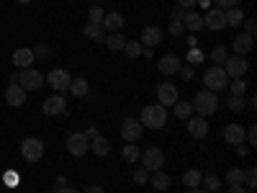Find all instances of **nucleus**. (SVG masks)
<instances>
[{
    "instance_id": "nucleus-16",
    "label": "nucleus",
    "mask_w": 257,
    "mask_h": 193,
    "mask_svg": "<svg viewBox=\"0 0 257 193\" xmlns=\"http://www.w3.org/2000/svg\"><path fill=\"white\" fill-rule=\"evenodd\" d=\"M188 134H190L193 139H203V137L208 134V121L201 119V116H190V119H188Z\"/></svg>"
},
{
    "instance_id": "nucleus-5",
    "label": "nucleus",
    "mask_w": 257,
    "mask_h": 193,
    "mask_svg": "<svg viewBox=\"0 0 257 193\" xmlns=\"http://www.w3.org/2000/svg\"><path fill=\"white\" fill-rule=\"evenodd\" d=\"M142 162H144V170L157 173V170H162V165H165V152L160 147H147L142 152Z\"/></svg>"
},
{
    "instance_id": "nucleus-59",
    "label": "nucleus",
    "mask_w": 257,
    "mask_h": 193,
    "mask_svg": "<svg viewBox=\"0 0 257 193\" xmlns=\"http://www.w3.org/2000/svg\"><path fill=\"white\" fill-rule=\"evenodd\" d=\"M49 193H54V190H49Z\"/></svg>"
},
{
    "instance_id": "nucleus-41",
    "label": "nucleus",
    "mask_w": 257,
    "mask_h": 193,
    "mask_svg": "<svg viewBox=\"0 0 257 193\" xmlns=\"http://www.w3.org/2000/svg\"><path fill=\"white\" fill-rule=\"evenodd\" d=\"M213 3H216V8H221V11H229V8H237L239 0H213Z\"/></svg>"
},
{
    "instance_id": "nucleus-55",
    "label": "nucleus",
    "mask_w": 257,
    "mask_h": 193,
    "mask_svg": "<svg viewBox=\"0 0 257 193\" xmlns=\"http://www.w3.org/2000/svg\"><path fill=\"white\" fill-rule=\"evenodd\" d=\"M85 193H105V190H103L100 185H90V188H88V190H85Z\"/></svg>"
},
{
    "instance_id": "nucleus-49",
    "label": "nucleus",
    "mask_w": 257,
    "mask_h": 193,
    "mask_svg": "<svg viewBox=\"0 0 257 193\" xmlns=\"http://www.w3.org/2000/svg\"><path fill=\"white\" fill-rule=\"evenodd\" d=\"M54 193H80L77 188H72V185H62V188H57Z\"/></svg>"
},
{
    "instance_id": "nucleus-44",
    "label": "nucleus",
    "mask_w": 257,
    "mask_h": 193,
    "mask_svg": "<svg viewBox=\"0 0 257 193\" xmlns=\"http://www.w3.org/2000/svg\"><path fill=\"white\" fill-rule=\"evenodd\" d=\"M180 31H183V21H175V18H173V24H170V34L180 36Z\"/></svg>"
},
{
    "instance_id": "nucleus-43",
    "label": "nucleus",
    "mask_w": 257,
    "mask_h": 193,
    "mask_svg": "<svg viewBox=\"0 0 257 193\" xmlns=\"http://www.w3.org/2000/svg\"><path fill=\"white\" fill-rule=\"evenodd\" d=\"M242 24H244V34L254 36V31H257V24H254V21H252V18H247V21H242Z\"/></svg>"
},
{
    "instance_id": "nucleus-54",
    "label": "nucleus",
    "mask_w": 257,
    "mask_h": 193,
    "mask_svg": "<svg viewBox=\"0 0 257 193\" xmlns=\"http://www.w3.org/2000/svg\"><path fill=\"white\" fill-rule=\"evenodd\" d=\"M183 13H185L183 8H175V11H173V18H175V21H183Z\"/></svg>"
},
{
    "instance_id": "nucleus-18",
    "label": "nucleus",
    "mask_w": 257,
    "mask_h": 193,
    "mask_svg": "<svg viewBox=\"0 0 257 193\" xmlns=\"http://www.w3.org/2000/svg\"><path fill=\"white\" fill-rule=\"evenodd\" d=\"M34 59H36L34 49L21 47V49H16V52H13V64H16V67H21V70H29L31 64H34Z\"/></svg>"
},
{
    "instance_id": "nucleus-2",
    "label": "nucleus",
    "mask_w": 257,
    "mask_h": 193,
    "mask_svg": "<svg viewBox=\"0 0 257 193\" xmlns=\"http://www.w3.org/2000/svg\"><path fill=\"white\" fill-rule=\"evenodd\" d=\"M190 106H193V111H198L201 116H213L216 109H219V98H216V93H211V90H198Z\"/></svg>"
},
{
    "instance_id": "nucleus-1",
    "label": "nucleus",
    "mask_w": 257,
    "mask_h": 193,
    "mask_svg": "<svg viewBox=\"0 0 257 193\" xmlns=\"http://www.w3.org/2000/svg\"><path fill=\"white\" fill-rule=\"evenodd\" d=\"M139 124L147 126V129H162L167 124V111L165 106L160 103H152V106H144V111L139 116Z\"/></svg>"
},
{
    "instance_id": "nucleus-58",
    "label": "nucleus",
    "mask_w": 257,
    "mask_h": 193,
    "mask_svg": "<svg viewBox=\"0 0 257 193\" xmlns=\"http://www.w3.org/2000/svg\"><path fill=\"white\" fill-rule=\"evenodd\" d=\"M196 3H201V6H208V3H211V0H196Z\"/></svg>"
},
{
    "instance_id": "nucleus-19",
    "label": "nucleus",
    "mask_w": 257,
    "mask_h": 193,
    "mask_svg": "<svg viewBox=\"0 0 257 193\" xmlns=\"http://www.w3.org/2000/svg\"><path fill=\"white\" fill-rule=\"evenodd\" d=\"M231 47H234V52H237V54H242V57H244V54H249V52H252V47H254V36H249V34H244V31H242V34L234 36V44H231Z\"/></svg>"
},
{
    "instance_id": "nucleus-57",
    "label": "nucleus",
    "mask_w": 257,
    "mask_h": 193,
    "mask_svg": "<svg viewBox=\"0 0 257 193\" xmlns=\"http://www.w3.org/2000/svg\"><path fill=\"white\" fill-rule=\"evenodd\" d=\"M16 3H18V6H29V3H31V0H16Z\"/></svg>"
},
{
    "instance_id": "nucleus-35",
    "label": "nucleus",
    "mask_w": 257,
    "mask_h": 193,
    "mask_svg": "<svg viewBox=\"0 0 257 193\" xmlns=\"http://www.w3.org/2000/svg\"><path fill=\"white\" fill-rule=\"evenodd\" d=\"M211 59L216 62V67H224V62L229 59V52H226L224 47H216V49L211 52Z\"/></svg>"
},
{
    "instance_id": "nucleus-37",
    "label": "nucleus",
    "mask_w": 257,
    "mask_h": 193,
    "mask_svg": "<svg viewBox=\"0 0 257 193\" xmlns=\"http://www.w3.org/2000/svg\"><path fill=\"white\" fill-rule=\"evenodd\" d=\"M226 106L231 111H242L244 109V95H231V98H226Z\"/></svg>"
},
{
    "instance_id": "nucleus-25",
    "label": "nucleus",
    "mask_w": 257,
    "mask_h": 193,
    "mask_svg": "<svg viewBox=\"0 0 257 193\" xmlns=\"http://www.w3.org/2000/svg\"><path fill=\"white\" fill-rule=\"evenodd\" d=\"M88 90H90L88 80H82V77H72V82H70V93H72L75 98H85V95H88Z\"/></svg>"
},
{
    "instance_id": "nucleus-12",
    "label": "nucleus",
    "mask_w": 257,
    "mask_h": 193,
    "mask_svg": "<svg viewBox=\"0 0 257 193\" xmlns=\"http://www.w3.org/2000/svg\"><path fill=\"white\" fill-rule=\"evenodd\" d=\"M160 41H162V29L160 26H144L142 29V34H139V44L142 47H152L155 49Z\"/></svg>"
},
{
    "instance_id": "nucleus-50",
    "label": "nucleus",
    "mask_w": 257,
    "mask_h": 193,
    "mask_svg": "<svg viewBox=\"0 0 257 193\" xmlns=\"http://www.w3.org/2000/svg\"><path fill=\"white\" fill-rule=\"evenodd\" d=\"M98 134H100V132H98V126H90L88 132H85V137H88V139H95Z\"/></svg>"
},
{
    "instance_id": "nucleus-22",
    "label": "nucleus",
    "mask_w": 257,
    "mask_h": 193,
    "mask_svg": "<svg viewBox=\"0 0 257 193\" xmlns=\"http://www.w3.org/2000/svg\"><path fill=\"white\" fill-rule=\"evenodd\" d=\"M183 26L188 31H201L203 29V16L201 13H193V11H185L183 13Z\"/></svg>"
},
{
    "instance_id": "nucleus-52",
    "label": "nucleus",
    "mask_w": 257,
    "mask_h": 193,
    "mask_svg": "<svg viewBox=\"0 0 257 193\" xmlns=\"http://www.w3.org/2000/svg\"><path fill=\"white\" fill-rule=\"evenodd\" d=\"M226 193H247V188H242V185H229Z\"/></svg>"
},
{
    "instance_id": "nucleus-10",
    "label": "nucleus",
    "mask_w": 257,
    "mask_h": 193,
    "mask_svg": "<svg viewBox=\"0 0 257 193\" xmlns=\"http://www.w3.org/2000/svg\"><path fill=\"white\" fill-rule=\"evenodd\" d=\"M142 124H139V119H123L121 121V137L126 139V142H137V139H142Z\"/></svg>"
},
{
    "instance_id": "nucleus-9",
    "label": "nucleus",
    "mask_w": 257,
    "mask_h": 193,
    "mask_svg": "<svg viewBox=\"0 0 257 193\" xmlns=\"http://www.w3.org/2000/svg\"><path fill=\"white\" fill-rule=\"evenodd\" d=\"M88 149H90V139L85 137V134H72V137H67V152H70L72 157L88 155Z\"/></svg>"
},
{
    "instance_id": "nucleus-42",
    "label": "nucleus",
    "mask_w": 257,
    "mask_h": 193,
    "mask_svg": "<svg viewBox=\"0 0 257 193\" xmlns=\"http://www.w3.org/2000/svg\"><path fill=\"white\" fill-rule=\"evenodd\" d=\"M134 180L139 183V185H144V183H149V170H137V173H134Z\"/></svg>"
},
{
    "instance_id": "nucleus-15",
    "label": "nucleus",
    "mask_w": 257,
    "mask_h": 193,
    "mask_svg": "<svg viewBox=\"0 0 257 193\" xmlns=\"http://www.w3.org/2000/svg\"><path fill=\"white\" fill-rule=\"evenodd\" d=\"M6 103L11 106V109H21V106L26 103V90L21 88V85H8V90H6Z\"/></svg>"
},
{
    "instance_id": "nucleus-17",
    "label": "nucleus",
    "mask_w": 257,
    "mask_h": 193,
    "mask_svg": "<svg viewBox=\"0 0 257 193\" xmlns=\"http://www.w3.org/2000/svg\"><path fill=\"white\" fill-rule=\"evenodd\" d=\"M157 98H160V106H175L178 103V88L170 82H162L157 88Z\"/></svg>"
},
{
    "instance_id": "nucleus-11",
    "label": "nucleus",
    "mask_w": 257,
    "mask_h": 193,
    "mask_svg": "<svg viewBox=\"0 0 257 193\" xmlns=\"http://www.w3.org/2000/svg\"><path fill=\"white\" fill-rule=\"evenodd\" d=\"M41 109H44L47 116H62V114H67V101L62 98V93H54L52 98L44 101V106H41Z\"/></svg>"
},
{
    "instance_id": "nucleus-31",
    "label": "nucleus",
    "mask_w": 257,
    "mask_h": 193,
    "mask_svg": "<svg viewBox=\"0 0 257 193\" xmlns=\"http://www.w3.org/2000/svg\"><path fill=\"white\" fill-rule=\"evenodd\" d=\"M201 180H203V178H201L198 170H188V173L183 175V183H185L188 188H198V185H201Z\"/></svg>"
},
{
    "instance_id": "nucleus-20",
    "label": "nucleus",
    "mask_w": 257,
    "mask_h": 193,
    "mask_svg": "<svg viewBox=\"0 0 257 193\" xmlns=\"http://www.w3.org/2000/svg\"><path fill=\"white\" fill-rule=\"evenodd\" d=\"M178 70H180V57L178 54L160 57V72L162 75H178Z\"/></svg>"
},
{
    "instance_id": "nucleus-51",
    "label": "nucleus",
    "mask_w": 257,
    "mask_h": 193,
    "mask_svg": "<svg viewBox=\"0 0 257 193\" xmlns=\"http://www.w3.org/2000/svg\"><path fill=\"white\" fill-rule=\"evenodd\" d=\"M237 155H239V157H247V155H249V149H247L244 144H237Z\"/></svg>"
},
{
    "instance_id": "nucleus-21",
    "label": "nucleus",
    "mask_w": 257,
    "mask_h": 193,
    "mask_svg": "<svg viewBox=\"0 0 257 193\" xmlns=\"http://www.w3.org/2000/svg\"><path fill=\"white\" fill-rule=\"evenodd\" d=\"M100 26H103L105 31H121V29H123V16H121L118 11H113V13H105Z\"/></svg>"
},
{
    "instance_id": "nucleus-3",
    "label": "nucleus",
    "mask_w": 257,
    "mask_h": 193,
    "mask_svg": "<svg viewBox=\"0 0 257 193\" xmlns=\"http://www.w3.org/2000/svg\"><path fill=\"white\" fill-rule=\"evenodd\" d=\"M203 85L211 93H221L224 88H229V77H226L224 67H216V64H213L211 70H206L203 72Z\"/></svg>"
},
{
    "instance_id": "nucleus-40",
    "label": "nucleus",
    "mask_w": 257,
    "mask_h": 193,
    "mask_svg": "<svg viewBox=\"0 0 257 193\" xmlns=\"http://www.w3.org/2000/svg\"><path fill=\"white\" fill-rule=\"evenodd\" d=\"M88 16H90V24H103V16H105V11L95 6V8H90V13H88Z\"/></svg>"
},
{
    "instance_id": "nucleus-8",
    "label": "nucleus",
    "mask_w": 257,
    "mask_h": 193,
    "mask_svg": "<svg viewBox=\"0 0 257 193\" xmlns=\"http://www.w3.org/2000/svg\"><path fill=\"white\" fill-rule=\"evenodd\" d=\"M18 85H21L26 93H29V90H39L41 85H44V75H41L39 70H31V67H29V70H24V72L18 75Z\"/></svg>"
},
{
    "instance_id": "nucleus-23",
    "label": "nucleus",
    "mask_w": 257,
    "mask_h": 193,
    "mask_svg": "<svg viewBox=\"0 0 257 193\" xmlns=\"http://www.w3.org/2000/svg\"><path fill=\"white\" fill-rule=\"evenodd\" d=\"M126 41H128V39H126L121 31H108V34H105V44H108L111 52H123Z\"/></svg>"
},
{
    "instance_id": "nucleus-48",
    "label": "nucleus",
    "mask_w": 257,
    "mask_h": 193,
    "mask_svg": "<svg viewBox=\"0 0 257 193\" xmlns=\"http://www.w3.org/2000/svg\"><path fill=\"white\" fill-rule=\"evenodd\" d=\"M193 6H196V0H178V8H183V11H188Z\"/></svg>"
},
{
    "instance_id": "nucleus-45",
    "label": "nucleus",
    "mask_w": 257,
    "mask_h": 193,
    "mask_svg": "<svg viewBox=\"0 0 257 193\" xmlns=\"http://www.w3.org/2000/svg\"><path fill=\"white\" fill-rule=\"evenodd\" d=\"M247 139H249V144H257V129L254 126L247 129Z\"/></svg>"
},
{
    "instance_id": "nucleus-6",
    "label": "nucleus",
    "mask_w": 257,
    "mask_h": 193,
    "mask_svg": "<svg viewBox=\"0 0 257 193\" xmlns=\"http://www.w3.org/2000/svg\"><path fill=\"white\" fill-rule=\"evenodd\" d=\"M247 70H249V62H247V57H242V54L229 57V59L224 62V72H226L229 80H234V77H244Z\"/></svg>"
},
{
    "instance_id": "nucleus-13",
    "label": "nucleus",
    "mask_w": 257,
    "mask_h": 193,
    "mask_svg": "<svg viewBox=\"0 0 257 193\" xmlns=\"http://www.w3.org/2000/svg\"><path fill=\"white\" fill-rule=\"evenodd\" d=\"M203 26H208L211 31H221V29H226V16H224V11H221V8L208 11V13L203 16Z\"/></svg>"
},
{
    "instance_id": "nucleus-29",
    "label": "nucleus",
    "mask_w": 257,
    "mask_h": 193,
    "mask_svg": "<svg viewBox=\"0 0 257 193\" xmlns=\"http://www.w3.org/2000/svg\"><path fill=\"white\" fill-rule=\"evenodd\" d=\"M226 183L229 185H242L244 183V170L242 167H231L226 173Z\"/></svg>"
},
{
    "instance_id": "nucleus-34",
    "label": "nucleus",
    "mask_w": 257,
    "mask_h": 193,
    "mask_svg": "<svg viewBox=\"0 0 257 193\" xmlns=\"http://www.w3.org/2000/svg\"><path fill=\"white\" fill-rule=\"evenodd\" d=\"M142 44H139V41H126V44H123V52H126V57H142Z\"/></svg>"
},
{
    "instance_id": "nucleus-47",
    "label": "nucleus",
    "mask_w": 257,
    "mask_h": 193,
    "mask_svg": "<svg viewBox=\"0 0 257 193\" xmlns=\"http://www.w3.org/2000/svg\"><path fill=\"white\" fill-rule=\"evenodd\" d=\"M6 183L8 185H18V173H6Z\"/></svg>"
},
{
    "instance_id": "nucleus-39",
    "label": "nucleus",
    "mask_w": 257,
    "mask_h": 193,
    "mask_svg": "<svg viewBox=\"0 0 257 193\" xmlns=\"http://www.w3.org/2000/svg\"><path fill=\"white\" fill-rule=\"evenodd\" d=\"M203 59H206V54H203L198 47H193V49L188 52V62H190V64H198V62H203Z\"/></svg>"
},
{
    "instance_id": "nucleus-4",
    "label": "nucleus",
    "mask_w": 257,
    "mask_h": 193,
    "mask_svg": "<svg viewBox=\"0 0 257 193\" xmlns=\"http://www.w3.org/2000/svg\"><path fill=\"white\" fill-rule=\"evenodd\" d=\"M21 157L29 160V162H39L44 157V142L36 139V137H26L21 142Z\"/></svg>"
},
{
    "instance_id": "nucleus-30",
    "label": "nucleus",
    "mask_w": 257,
    "mask_h": 193,
    "mask_svg": "<svg viewBox=\"0 0 257 193\" xmlns=\"http://www.w3.org/2000/svg\"><path fill=\"white\" fill-rule=\"evenodd\" d=\"M175 116L188 121V119L193 116V106H190V103H185V101H178V103H175Z\"/></svg>"
},
{
    "instance_id": "nucleus-46",
    "label": "nucleus",
    "mask_w": 257,
    "mask_h": 193,
    "mask_svg": "<svg viewBox=\"0 0 257 193\" xmlns=\"http://www.w3.org/2000/svg\"><path fill=\"white\" fill-rule=\"evenodd\" d=\"M178 72L183 75V80H193V67H180Z\"/></svg>"
},
{
    "instance_id": "nucleus-28",
    "label": "nucleus",
    "mask_w": 257,
    "mask_h": 193,
    "mask_svg": "<svg viewBox=\"0 0 257 193\" xmlns=\"http://www.w3.org/2000/svg\"><path fill=\"white\" fill-rule=\"evenodd\" d=\"M149 183H152L157 190H167V188H170V175H167V173H162V170H157V173H155L152 178H149Z\"/></svg>"
},
{
    "instance_id": "nucleus-38",
    "label": "nucleus",
    "mask_w": 257,
    "mask_h": 193,
    "mask_svg": "<svg viewBox=\"0 0 257 193\" xmlns=\"http://www.w3.org/2000/svg\"><path fill=\"white\" fill-rule=\"evenodd\" d=\"M244 183H247L249 190L257 185V170H254V167H247V170H244Z\"/></svg>"
},
{
    "instance_id": "nucleus-24",
    "label": "nucleus",
    "mask_w": 257,
    "mask_h": 193,
    "mask_svg": "<svg viewBox=\"0 0 257 193\" xmlns=\"http://www.w3.org/2000/svg\"><path fill=\"white\" fill-rule=\"evenodd\" d=\"M90 149L95 152V157H105V155L111 152V142L105 139V137H100V134H98L95 139H90Z\"/></svg>"
},
{
    "instance_id": "nucleus-53",
    "label": "nucleus",
    "mask_w": 257,
    "mask_h": 193,
    "mask_svg": "<svg viewBox=\"0 0 257 193\" xmlns=\"http://www.w3.org/2000/svg\"><path fill=\"white\" fill-rule=\"evenodd\" d=\"M47 52H49V47H47V44H39V47H36V52H34V54H41V57H44V54H47Z\"/></svg>"
},
{
    "instance_id": "nucleus-32",
    "label": "nucleus",
    "mask_w": 257,
    "mask_h": 193,
    "mask_svg": "<svg viewBox=\"0 0 257 193\" xmlns=\"http://www.w3.org/2000/svg\"><path fill=\"white\" fill-rule=\"evenodd\" d=\"M121 155H123L126 162H137V160H139V147H137L134 142H128V144L123 147V152H121Z\"/></svg>"
},
{
    "instance_id": "nucleus-14",
    "label": "nucleus",
    "mask_w": 257,
    "mask_h": 193,
    "mask_svg": "<svg viewBox=\"0 0 257 193\" xmlns=\"http://www.w3.org/2000/svg\"><path fill=\"white\" fill-rule=\"evenodd\" d=\"M224 139L229 142V144H244V139H247V129L242 126V124H226V129H224Z\"/></svg>"
},
{
    "instance_id": "nucleus-36",
    "label": "nucleus",
    "mask_w": 257,
    "mask_h": 193,
    "mask_svg": "<svg viewBox=\"0 0 257 193\" xmlns=\"http://www.w3.org/2000/svg\"><path fill=\"white\" fill-rule=\"evenodd\" d=\"M201 183H203V190H206V193H213V190L221 188V180H219L216 175H208V178H203Z\"/></svg>"
},
{
    "instance_id": "nucleus-33",
    "label": "nucleus",
    "mask_w": 257,
    "mask_h": 193,
    "mask_svg": "<svg viewBox=\"0 0 257 193\" xmlns=\"http://www.w3.org/2000/svg\"><path fill=\"white\" fill-rule=\"evenodd\" d=\"M229 85H231V95H244L247 93L244 77H234V80H229Z\"/></svg>"
},
{
    "instance_id": "nucleus-26",
    "label": "nucleus",
    "mask_w": 257,
    "mask_h": 193,
    "mask_svg": "<svg viewBox=\"0 0 257 193\" xmlns=\"http://www.w3.org/2000/svg\"><path fill=\"white\" fill-rule=\"evenodd\" d=\"M224 16H226V26H242V21H244V13H242L239 6L224 11Z\"/></svg>"
},
{
    "instance_id": "nucleus-27",
    "label": "nucleus",
    "mask_w": 257,
    "mask_h": 193,
    "mask_svg": "<svg viewBox=\"0 0 257 193\" xmlns=\"http://www.w3.org/2000/svg\"><path fill=\"white\" fill-rule=\"evenodd\" d=\"M85 36L93 39V41H105V29L100 24H88L85 26Z\"/></svg>"
},
{
    "instance_id": "nucleus-56",
    "label": "nucleus",
    "mask_w": 257,
    "mask_h": 193,
    "mask_svg": "<svg viewBox=\"0 0 257 193\" xmlns=\"http://www.w3.org/2000/svg\"><path fill=\"white\" fill-rule=\"evenodd\" d=\"M188 193H206V190H203V188H201V185H198V188H190V190H188Z\"/></svg>"
},
{
    "instance_id": "nucleus-7",
    "label": "nucleus",
    "mask_w": 257,
    "mask_h": 193,
    "mask_svg": "<svg viewBox=\"0 0 257 193\" xmlns=\"http://www.w3.org/2000/svg\"><path fill=\"white\" fill-rule=\"evenodd\" d=\"M44 82H49V85H52L54 93H64V90H70L72 75H70L67 70H52V72L44 77Z\"/></svg>"
}]
</instances>
